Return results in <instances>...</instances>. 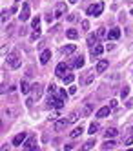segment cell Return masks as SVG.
Segmentation results:
<instances>
[{
  "label": "cell",
  "mask_w": 133,
  "mask_h": 151,
  "mask_svg": "<svg viewBox=\"0 0 133 151\" xmlns=\"http://www.w3.org/2000/svg\"><path fill=\"white\" fill-rule=\"evenodd\" d=\"M131 144H133V131L124 138V146H131Z\"/></svg>",
  "instance_id": "f1b7e54d"
},
{
  "label": "cell",
  "mask_w": 133,
  "mask_h": 151,
  "mask_svg": "<svg viewBox=\"0 0 133 151\" xmlns=\"http://www.w3.org/2000/svg\"><path fill=\"white\" fill-rule=\"evenodd\" d=\"M68 69H69V66H68V64H66V62H60L59 64V66H57V69H55V73H57V77H64V75L66 73H68Z\"/></svg>",
  "instance_id": "52a82bcc"
},
{
  "label": "cell",
  "mask_w": 133,
  "mask_h": 151,
  "mask_svg": "<svg viewBox=\"0 0 133 151\" xmlns=\"http://www.w3.org/2000/svg\"><path fill=\"white\" fill-rule=\"evenodd\" d=\"M53 20H55V15H48V17H46V22H48V24H51Z\"/></svg>",
  "instance_id": "ab89813d"
},
{
  "label": "cell",
  "mask_w": 133,
  "mask_h": 151,
  "mask_svg": "<svg viewBox=\"0 0 133 151\" xmlns=\"http://www.w3.org/2000/svg\"><path fill=\"white\" fill-rule=\"evenodd\" d=\"M102 11H104V2H97V4L87 7V15L90 17H100Z\"/></svg>",
  "instance_id": "7a4b0ae2"
},
{
  "label": "cell",
  "mask_w": 133,
  "mask_h": 151,
  "mask_svg": "<svg viewBox=\"0 0 133 151\" xmlns=\"http://www.w3.org/2000/svg\"><path fill=\"white\" fill-rule=\"evenodd\" d=\"M126 106H128V107H133V99H128V100H126Z\"/></svg>",
  "instance_id": "ee69618b"
},
{
  "label": "cell",
  "mask_w": 133,
  "mask_h": 151,
  "mask_svg": "<svg viewBox=\"0 0 133 151\" xmlns=\"http://www.w3.org/2000/svg\"><path fill=\"white\" fill-rule=\"evenodd\" d=\"M113 47H115V44H113V42H108V44H106V49H108V51H111Z\"/></svg>",
  "instance_id": "60d3db41"
},
{
  "label": "cell",
  "mask_w": 133,
  "mask_h": 151,
  "mask_svg": "<svg viewBox=\"0 0 133 151\" xmlns=\"http://www.w3.org/2000/svg\"><path fill=\"white\" fill-rule=\"evenodd\" d=\"M62 80H64V84H71V82L75 80V75L68 73V75H64V77H62Z\"/></svg>",
  "instance_id": "484cf974"
},
{
  "label": "cell",
  "mask_w": 133,
  "mask_h": 151,
  "mask_svg": "<svg viewBox=\"0 0 133 151\" xmlns=\"http://www.w3.org/2000/svg\"><path fill=\"white\" fill-rule=\"evenodd\" d=\"M98 40H100V38H98V35H95V33H90V35H87V44H90V47H91V46H97Z\"/></svg>",
  "instance_id": "2e32d148"
},
{
  "label": "cell",
  "mask_w": 133,
  "mask_h": 151,
  "mask_svg": "<svg viewBox=\"0 0 133 151\" xmlns=\"http://www.w3.org/2000/svg\"><path fill=\"white\" fill-rule=\"evenodd\" d=\"M31 91H33V100H38L40 96H42V86L40 84L31 86Z\"/></svg>",
  "instance_id": "8fae6325"
},
{
  "label": "cell",
  "mask_w": 133,
  "mask_h": 151,
  "mask_svg": "<svg viewBox=\"0 0 133 151\" xmlns=\"http://www.w3.org/2000/svg\"><path fill=\"white\" fill-rule=\"evenodd\" d=\"M48 93H49V95H55V93H57V86H55V84H49V86H48Z\"/></svg>",
  "instance_id": "e575fe53"
},
{
  "label": "cell",
  "mask_w": 133,
  "mask_h": 151,
  "mask_svg": "<svg viewBox=\"0 0 133 151\" xmlns=\"http://www.w3.org/2000/svg\"><path fill=\"white\" fill-rule=\"evenodd\" d=\"M98 129H100V126H98L97 122H93V124L90 126V133H91V135H95V133L98 131Z\"/></svg>",
  "instance_id": "83f0119b"
},
{
  "label": "cell",
  "mask_w": 133,
  "mask_h": 151,
  "mask_svg": "<svg viewBox=\"0 0 133 151\" xmlns=\"http://www.w3.org/2000/svg\"><path fill=\"white\" fill-rule=\"evenodd\" d=\"M82 133H84V127H82V126H77L73 131L69 133V137H71V138H77V137H80Z\"/></svg>",
  "instance_id": "ac0fdd59"
},
{
  "label": "cell",
  "mask_w": 133,
  "mask_h": 151,
  "mask_svg": "<svg viewBox=\"0 0 133 151\" xmlns=\"http://www.w3.org/2000/svg\"><path fill=\"white\" fill-rule=\"evenodd\" d=\"M33 144H35V137H29V138H27V140H26V142L22 144V146H24V149H29Z\"/></svg>",
  "instance_id": "4316f807"
},
{
  "label": "cell",
  "mask_w": 133,
  "mask_h": 151,
  "mask_svg": "<svg viewBox=\"0 0 133 151\" xmlns=\"http://www.w3.org/2000/svg\"><path fill=\"white\" fill-rule=\"evenodd\" d=\"M128 151H133V149H128Z\"/></svg>",
  "instance_id": "c3c4849f"
},
{
  "label": "cell",
  "mask_w": 133,
  "mask_h": 151,
  "mask_svg": "<svg viewBox=\"0 0 133 151\" xmlns=\"http://www.w3.org/2000/svg\"><path fill=\"white\" fill-rule=\"evenodd\" d=\"M84 66V57L80 55V57H77L75 58V62H73V68H77V69H79V68H82Z\"/></svg>",
  "instance_id": "cb8c5ba5"
},
{
  "label": "cell",
  "mask_w": 133,
  "mask_h": 151,
  "mask_svg": "<svg viewBox=\"0 0 133 151\" xmlns=\"http://www.w3.org/2000/svg\"><path fill=\"white\" fill-rule=\"evenodd\" d=\"M69 4H77V0H69Z\"/></svg>",
  "instance_id": "7dc6e473"
},
{
  "label": "cell",
  "mask_w": 133,
  "mask_h": 151,
  "mask_svg": "<svg viewBox=\"0 0 133 151\" xmlns=\"http://www.w3.org/2000/svg\"><path fill=\"white\" fill-rule=\"evenodd\" d=\"M38 24H40V17L37 15L35 18H33V22H31V26H33V29H37V27H38Z\"/></svg>",
  "instance_id": "d6a6232c"
},
{
  "label": "cell",
  "mask_w": 133,
  "mask_h": 151,
  "mask_svg": "<svg viewBox=\"0 0 133 151\" xmlns=\"http://www.w3.org/2000/svg\"><path fill=\"white\" fill-rule=\"evenodd\" d=\"M95 69H90V71H86V75H84V78L80 80V84L82 86H87V84H91L93 82V78H95Z\"/></svg>",
  "instance_id": "8992f818"
},
{
  "label": "cell",
  "mask_w": 133,
  "mask_h": 151,
  "mask_svg": "<svg viewBox=\"0 0 133 151\" xmlns=\"http://www.w3.org/2000/svg\"><path fill=\"white\" fill-rule=\"evenodd\" d=\"M109 107H111V109H117V100H115V99L109 100Z\"/></svg>",
  "instance_id": "f35d334b"
},
{
  "label": "cell",
  "mask_w": 133,
  "mask_h": 151,
  "mask_svg": "<svg viewBox=\"0 0 133 151\" xmlns=\"http://www.w3.org/2000/svg\"><path fill=\"white\" fill-rule=\"evenodd\" d=\"M115 146H117V144L113 142V140H111V138H106V142L102 144V149H104V151H108V149H113Z\"/></svg>",
  "instance_id": "44dd1931"
},
{
  "label": "cell",
  "mask_w": 133,
  "mask_h": 151,
  "mask_svg": "<svg viewBox=\"0 0 133 151\" xmlns=\"http://www.w3.org/2000/svg\"><path fill=\"white\" fill-rule=\"evenodd\" d=\"M31 13V7H29V4H24L22 6V9H20V13H18V20L20 22H26V20H29V15Z\"/></svg>",
  "instance_id": "3957f363"
},
{
  "label": "cell",
  "mask_w": 133,
  "mask_h": 151,
  "mask_svg": "<svg viewBox=\"0 0 133 151\" xmlns=\"http://www.w3.org/2000/svg\"><path fill=\"white\" fill-rule=\"evenodd\" d=\"M49 60H51V49H44L40 53V64H42V66H46Z\"/></svg>",
  "instance_id": "9c48e42d"
},
{
  "label": "cell",
  "mask_w": 133,
  "mask_h": 151,
  "mask_svg": "<svg viewBox=\"0 0 133 151\" xmlns=\"http://www.w3.org/2000/svg\"><path fill=\"white\" fill-rule=\"evenodd\" d=\"M131 131H133V127H131Z\"/></svg>",
  "instance_id": "681fc988"
},
{
  "label": "cell",
  "mask_w": 133,
  "mask_h": 151,
  "mask_svg": "<svg viewBox=\"0 0 133 151\" xmlns=\"http://www.w3.org/2000/svg\"><path fill=\"white\" fill-rule=\"evenodd\" d=\"M93 147H95V140H87V142H86L80 149H82V151H90V149H93Z\"/></svg>",
  "instance_id": "d4e9b609"
},
{
  "label": "cell",
  "mask_w": 133,
  "mask_h": 151,
  "mask_svg": "<svg viewBox=\"0 0 133 151\" xmlns=\"http://www.w3.org/2000/svg\"><path fill=\"white\" fill-rule=\"evenodd\" d=\"M7 18H9V11H7V9H4V11H2V24L7 22Z\"/></svg>",
  "instance_id": "d590c367"
},
{
  "label": "cell",
  "mask_w": 133,
  "mask_h": 151,
  "mask_svg": "<svg viewBox=\"0 0 133 151\" xmlns=\"http://www.w3.org/2000/svg\"><path fill=\"white\" fill-rule=\"evenodd\" d=\"M108 66H109V60H108V58H102V60H98V62H97L95 71H97V73H104V71L108 69Z\"/></svg>",
  "instance_id": "ba28073f"
},
{
  "label": "cell",
  "mask_w": 133,
  "mask_h": 151,
  "mask_svg": "<svg viewBox=\"0 0 133 151\" xmlns=\"http://www.w3.org/2000/svg\"><path fill=\"white\" fill-rule=\"evenodd\" d=\"M93 111V104H86L84 107H82V111H80V115L82 116H90V113Z\"/></svg>",
  "instance_id": "d6986e66"
},
{
  "label": "cell",
  "mask_w": 133,
  "mask_h": 151,
  "mask_svg": "<svg viewBox=\"0 0 133 151\" xmlns=\"http://www.w3.org/2000/svg\"><path fill=\"white\" fill-rule=\"evenodd\" d=\"M128 95H129V88H128V86H124V88L120 89V96H122V99H126Z\"/></svg>",
  "instance_id": "1f68e13d"
},
{
  "label": "cell",
  "mask_w": 133,
  "mask_h": 151,
  "mask_svg": "<svg viewBox=\"0 0 133 151\" xmlns=\"http://www.w3.org/2000/svg\"><path fill=\"white\" fill-rule=\"evenodd\" d=\"M69 93H71V95L77 93V88H75V86H69Z\"/></svg>",
  "instance_id": "f6af8a7d"
},
{
  "label": "cell",
  "mask_w": 133,
  "mask_h": 151,
  "mask_svg": "<svg viewBox=\"0 0 133 151\" xmlns=\"http://www.w3.org/2000/svg\"><path fill=\"white\" fill-rule=\"evenodd\" d=\"M68 124H69V120H66V118H62V120H55L53 129H55V131H62V129L68 127Z\"/></svg>",
  "instance_id": "30bf717a"
},
{
  "label": "cell",
  "mask_w": 133,
  "mask_h": 151,
  "mask_svg": "<svg viewBox=\"0 0 133 151\" xmlns=\"http://www.w3.org/2000/svg\"><path fill=\"white\" fill-rule=\"evenodd\" d=\"M59 96H60V99H64V100H68V93H66L64 89H60V91H59Z\"/></svg>",
  "instance_id": "74e56055"
},
{
  "label": "cell",
  "mask_w": 133,
  "mask_h": 151,
  "mask_svg": "<svg viewBox=\"0 0 133 151\" xmlns=\"http://www.w3.org/2000/svg\"><path fill=\"white\" fill-rule=\"evenodd\" d=\"M62 106H64V99H60V96H53V104H51V107L62 109Z\"/></svg>",
  "instance_id": "e0dca14e"
},
{
  "label": "cell",
  "mask_w": 133,
  "mask_h": 151,
  "mask_svg": "<svg viewBox=\"0 0 133 151\" xmlns=\"http://www.w3.org/2000/svg\"><path fill=\"white\" fill-rule=\"evenodd\" d=\"M98 38H104V37H108V31H106V27H98Z\"/></svg>",
  "instance_id": "f546056e"
},
{
  "label": "cell",
  "mask_w": 133,
  "mask_h": 151,
  "mask_svg": "<svg viewBox=\"0 0 133 151\" xmlns=\"http://www.w3.org/2000/svg\"><path fill=\"white\" fill-rule=\"evenodd\" d=\"M102 51H104V47L100 46V44H97V46H91V49H90V55H91V60L95 62L98 57L102 55Z\"/></svg>",
  "instance_id": "5b68a950"
},
{
  "label": "cell",
  "mask_w": 133,
  "mask_h": 151,
  "mask_svg": "<svg viewBox=\"0 0 133 151\" xmlns=\"http://www.w3.org/2000/svg\"><path fill=\"white\" fill-rule=\"evenodd\" d=\"M66 37L71 38V40H75L77 37H79V31H77V29H68V31H66Z\"/></svg>",
  "instance_id": "603a6c76"
},
{
  "label": "cell",
  "mask_w": 133,
  "mask_h": 151,
  "mask_svg": "<svg viewBox=\"0 0 133 151\" xmlns=\"http://www.w3.org/2000/svg\"><path fill=\"white\" fill-rule=\"evenodd\" d=\"M37 38H40V27H37V29L31 33V40H37Z\"/></svg>",
  "instance_id": "4dcf8cb0"
},
{
  "label": "cell",
  "mask_w": 133,
  "mask_h": 151,
  "mask_svg": "<svg viewBox=\"0 0 133 151\" xmlns=\"http://www.w3.org/2000/svg\"><path fill=\"white\" fill-rule=\"evenodd\" d=\"M29 89H31V86L27 84V80H22V82H20V91L24 93V95H27V93H29Z\"/></svg>",
  "instance_id": "7402d4cb"
},
{
  "label": "cell",
  "mask_w": 133,
  "mask_h": 151,
  "mask_svg": "<svg viewBox=\"0 0 133 151\" xmlns=\"http://www.w3.org/2000/svg\"><path fill=\"white\" fill-rule=\"evenodd\" d=\"M80 26H82V31H87V29H90V22H87V20H82Z\"/></svg>",
  "instance_id": "8d00e7d4"
},
{
  "label": "cell",
  "mask_w": 133,
  "mask_h": 151,
  "mask_svg": "<svg viewBox=\"0 0 133 151\" xmlns=\"http://www.w3.org/2000/svg\"><path fill=\"white\" fill-rule=\"evenodd\" d=\"M109 113H111V107L106 106V107H100V109L97 111V115H95V116H97V118H106Z\"/></svg>",
  "instance_id": "5bb4252c"
},
{
  "label": "cell",
  "mask_w": 133,
  "mask_h": 151,
  "mask_svg": "<svg viewBox=\"0 0 133 151\" xmlns=\"http://www.w3.org/2000/svg\"><path fill=\"white\" fill-rule=\"evenodd\" d=\"M20 64H22V58H20V55H18L17 51H13L11 55H7V66L11 69H18Z\"/></svg>",
  "instance_id": "6da1fadb"
},
{
  "label": "cell",
  "mask_w": 133,
  "mask_h": 151,
  "mask_svg": "<svg viewBox=\"0 0 133 151\" xmlns=\"http://www.w3.org/2000/svg\"><path fill=\"white\" fill-rule=\"evenodd\" d=\"M73 146H75V144H66V146H64V151H71Z\"/></svg>",
  "instance_id": "b9f144b4"
},
{
  "label": "cell",
  "mask_w": 133,
  "mask_h": 151,
  "mask_svg": "<svg viewBox=\"0 0 133 151\" xmlns=\"http://www.w3.org/2000/svg\"><path fill=\"white\" fill-rule=\"evenodd\" d=\"M2 151H9V144H2Z\"/></svg>",
  "instance_id": "bcb514c9"
},
{
  "label": "cell",
  "mask_w": 133,
  "mask_h": 151,
  "mask_svg": "<svg viewBox=\"0 0 133 151\" xmlns=\"http://www.w3.org/2000/svg\"><path fill=\"white\" fill-rule=\"evenodd\" d=\"M26 131H22V133H18L15 138H13V146H22V144H24L26 142Z\"/></svg>",
  "instance_id": "4fadbf2b"
},
{
  "label": "cell",
  "mask_w": 133,
  "mask_h": 151,
  "mask_svg": "<svg viewBox=\"0 0 133 151\" xmlns=\"http://www.w3.org/2000/svg\"><path fill=\"white\" fill-rule=\"evenodd\" d=\"M119 37H120V29H119V27L109 29V33H108V40H117Z\"/></svg>",
  "instance_id": "9a60e30c"
},
{
  "label": "cell",
  "mask_w": 133,
  "mask_h": 151,
  "mask_svg": "<svg viewBox=\"0 0 133 151\" xmlns=\"http://www.w3.org/2000/svg\"><path fill=\"white\" fill-rule=\"evenodd\" d=\"M66 11H68V6H66V2H59L57 6H55V18H62L66 15Z\"/></svg>",
  "instance_id": "277c9868"
},
{
  "label": "cell",
  "mask_w": 133,
  "mask_h": 151,
  "mask_svg": "<svg viewBox=\"0 0 133 151\" xmlns=\"http://www.w3.org/2000/svg\"><path fill=\"white\" fill-rule=\"evenodd\" d=\"M68 120H69V124H71V122H77V120H79V113H71V115L68 116Z\"/></svg>",
  "instance_id": "836d02e7"
},
{
  "label": "cell",
  "mask_w": 133,
  "mask_h": 151,
  "mask_svg": "<svg viewBox=\"0 0 133 151\" xmlns=\"http://www.w3.org/2000/svg\"><path fill=\"white\" fill-rule=\"evenodd\" d=\"M117 133H119V131H117L115 127H108L106 131H104V137H106V138H113V137H117Z\"/></svg>",
  "instance_id": "ffe728a7"
},
{
  "label": "cell",
  "mask_w": 133,
  "mask_h": 151,
  "mask_svg": "<svg viewBox=\"0 0 133 151\" xmlns=\"http://www.w3.org/2000/svg\"><path fill=\"white\" fill-rule=\"evenodd\" d=\"M26 151H38V146H37V144H33V146H31L29 149H26Z\"/></svg>",
  "instance_id": "7bdbcfd3"
},
{
  "label": "cell",
  "mask_w": 133,
  "mask_h": 151,
  "mask_svg": "<svg viewBox=\"0 0 133 151\" xmlns=\"http://www.w3.org/2000/svg\"><path fill=\"white\" fill-rule=\"evenodd\" d=\"M75 51H77V46H75V44H68V46H64V47L60 49V53H62L64 57H69L71 53H75Z\"/></svg>",
  "instance_id": "7c38bea8"
}]
</instances>
